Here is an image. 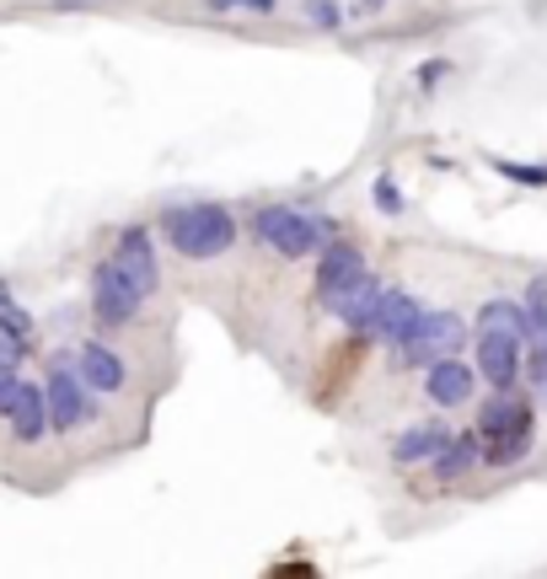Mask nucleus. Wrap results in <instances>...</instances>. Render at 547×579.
Segmentation results:
<instances>
[{"label": "nucleus", "instance_id": "1", "mask_svg": "<svg viewBox=\"0 0 547 579\" xmlns=\"http://www.w3.org/2000/svg\"><path fill=\"white\" fill-rule=\"evenodd\" d=\"M156 231L182 263H215L237 247V214H231V204H205V199L199 204H167Z\"/></svg>", "mask_w": 547, "mask_h": 579}, {"label": "nucleus", "instance_id": "2", "mask_svg": "<svg viewBox=\"0 0 547 579\" xmlns=\"http://www.w3.org/2000/svg\"><path fill=\"white\" fill-rule=\"evenodd\" d=\"M247 226H252V237L269 252L290 258V263L317 258V247L328 242V237H338L334 214H317V210H306V204H258V210L247 214Z\"/></svg>", "mask_w": 547, "mask_h": 579}, {"label": "nucleus", "instance_id": "3", "mask_svg": "<svg viewBox=\"0 0 547 579\" xmlns=\"http://www.w3.org/2000/svg\"><path fill=\"white\" fill-rule=\"evenodd\" d=\"M473 435H478V451H484L488 467H510V461H520L526 446H531V402H520L516 387L494 392L484 402Z\"/></svg>", "mask_w": 547, "mask_h": 579}, {"label": "nucleus", "instance_id": "4", "mask_svg": "<svg viewBox=\"0 0 547 579\" xmlns=\"http://www.w3.org/2000/svg\"><path fill=\"white\" fill-rule=\"evenodd\" d=\"M146 301H151V296L123 274L113 258H97V263H91L87 306H91V317H97V328H129V322H140Z\"/></svg>", "mask_w": 547, "mask_h": 579}, {"label": "nucleus", "instance_id": "5", "mask_svg": "<svg viewBox=\"0 0 547 579\" xmlns=\"http://www.w3.org/2000/svg\"><path fill=\"white\" fill-rule=\"evenodd\" d=\"M467 343V322L456 311H419V322L408 328V338L397 343V360L402 366H435Z\"/></svg>", "mask_w": 547, "mask_h": 579}, {"label": "nucleus", "instance_id": "6", "mask_svg": "<svg viewBox=\"0 0 547 579\" xmlns=\"http://www.w3.org/2000/svg\"><path fill=\"white\" fill-rule=\"evenodd\" d=\"M43 402H49V429H64V435L97 419V392L76 376L70 360H54L49 366V376H43Z\"/></svg>", "mask_w": 547, "mask_h": 579}, {"label": "nucleus", "instance_id": "7", "mask_svg": "<svg viewBox=\"0 0 547 579\" xmlns=\"http://www.w3.org/2000/svg\"><path fill=\"white\" fill-rule=\"evenodd\" d=\"M520 349H526V338L520 333H499V328H478V381H488L494 392H505V387H516L520 381Z\"/></svg>", "mask_w": 547, "mask_h": 579}, {"label": "nucleus", "instance_id": "8", "mask_svg": "<svg viewBox=\"0 0 547 579\" xmlns=\"http://www.w3.org/2000/svg\"><path fill=\"white\" fill-rule=\"evenodd\" d=\"M419 311H425V301H419L414 290H402V284H381V301H376V311H370V322H365L360 338H376V343L397 349V343L408 338V328L419 322Z\"/></svg>", "mask_w": 547, "mask_h": 579}, {"label": "nucleus", "instance_id": "9", "mask_svg": "<svg viewBox=\"0 0 547 579\" xmlns=\"http://www.w3.org/2000/svg\"><path fill=\"white\" fill-rule=\"evenodd\" d=\"M365 274V252L355 242H344V237H328V242L317 247V301L322 311Z\"/></svg>", "mask_w": 547, "mask_h": 579}, {"label": "nucleus", "instance_id": "10", "mask_svg": "<svg viewBox=\"0 0 547 579\" xmlns=\"http://www.w3.org/2000/svg\"><path fill=\"white\" fill-rule=\"evenodd\" d=\"M70 366H76V376H81V381H87L97 397L123 392V381H129V366H123V355H119V349H108L102 338H87V343H76Z\"/></svg>", "mask_w": 547, "mask_h": 579}, {"label": "nucleus", "instance_id": "11", "mask_svg": "<svg viewBox=\"0 0 547 579\" xmlns=\"http://www.w3.org/2000/svg\"><path fill=\"white\" fill-rule=\"evenodd\" d=\"M113 263H119L123 274L135 279L146 296H156L161 290V263H156V237L146 231V226H123L119 242H113V252H108Z\"/></svg>", "mask_w": 547, "mask_h": 579}, {"label": "nucleus", "instance_id": "12", "mask_svg": "<svg viewBox=\"0 0 547 579\" xmlns=\"http://www.w3.org/2000/svg\"><path fill=\"white\" fill-rule=\"evenodd\" d=\"M0 419L11 425V440L17 446H38L49 435V402H43V387L38 381H17L11 402L0 408Z\"/></svg>", "mask_w": 547, "mask_h": 579}, {"label": "nucleus", "instance_id": "13", "mask_svg": "<svg viewBox=\"0 0 547 579\" xmlns=\"http://www.w3.org/2000/svg\"><path fill=\"white\" fill-rule=\"evenodd\" d=\"M473 392H478V370L467 360L446 355V360L425 366V397L435 408H461V402H473Z\"/></svg>", "mask_w": 547, "mask_h": 579}, {"label": "nucleus", "instance_id": "14", "mask_svg": "<svg viewBox=\"0 0 547 579\" xmlns=\"http://www.w3.org/2000/svg\"><path fill=\"white\" fill-rule=\"evenodd\" d=\"M376 301H381V279L365 269V274L355 279V284H349V290H344V296H338L328 311H334V317L344 322V328H349V333H365V322H370Z\"/></svg>", "mask_w": 547, "mask_h": 579}, {"label": "nucleus", "instance_id": "15", "mask_svg": "<svg viewBox=\"0 0 547 579\" xmlns=\"http://www.w3.org/2000/svg\"><path fill=\"white\" fill-rule=\"evenodd\" d=\"M446 440H451V429L440 425V419H429V425H408L392 440V461H397V467H425V461L435 457Z\"/></svg>", "mask_w": 547, "mask_h": 579}, {"label": "nucleus", "instance_id": "16", "mask_svg": "<svg viewBox=\"0 0 547 579\" xmlns=\"http://www.w3.org/2000/svg\"><path fill=\"white\" fill-rule=\"evenodd\" d=\"M478 461H484V451H478V435H451V440L429 457V467H435V478H440V483H456V478H461V472H473Z\"/></svg>", "mask_w": 547, "mask_h": 579}, {"label": "nucleus", "instance_id": "17", "mask_svg": "<svg viewBox=\"0 0 547 579\" xmlns=\"http://www.w3.org/2000/svg\"><path fill=\"white\" fill-rule=\"evenodd\" d=\"M520 311H526V343H547V279H531L526 284Z\"/></svg>", "mask_w": 547, "mask_h": 579}, {"label": "nucleus", "instance_id": "18", "mask_svg": "<svg viewBox=\"0 0 547 579\" xmlns=\"http://www.w3.org/2000/svg\"><path fill=\"white\" fill-rule=\"evenodd\" d=\"M478 328H499V333L526 338V311H520L516 301H505V296H494V301H484V311H478Z\"/></svg>", "mask_w": 547, "mask_h": 579}, {"label": "nucleus", "instance_id": "19", "mask_svg": "<svg viewBox=\"0 0 547 579\" xmlns=\"http://www.w3.org/2000/svg\"><path fill=\"white\" fill-rule=\"evenodd\" d=\"M301 6H306V22H311V28H322V32L349 28V6H344V0H301Z\"/></svg>", "mask_w": 547, "mask_h": 579}, {"label": "nucleus", "instance_id": "20", "mask_svg": "<svg viewBox=\"0 0 547 579\" xmlns=\"http://www.w3.org/2000/svg\"><path fill=\"white\" fill-rule=\"evenodd\" d=\"M32 355V338L28 333H17L6 317H0V366H22Z\"/></svg>", "mask_w": 547, "mask_h": 579}, {"label": "nucleus", "instance_id": "21", "mask_svg": "<svg viewBox=\"0 0 547 579\" xmlns=\"http://www.w3.org/2000/svg\"><path fill=\"white\" fill-rule=\"evenodd\" d=\"M370 199H376V210H381V214H402V210H408V199H402V188H397L392 172H381V178L370 183Z\"/></svg>", "mask_w": 547, "mask_h": 579}, {"label": "nucleus", "instance_id": "22", "mask_svg": "<svg viewBox=\"0 0 547 579\" xmlns=\"http://www.w3.org/2000/svg\"><path fill=\"white\" fill-rule=\"evenodd\" d=\"M210 11H226V17H269L279 0H205Z\"/></svg>", "mask_w": 547, "mask_h": 579}, {"label": "nucleus", "instance_id": "23", "mask_svg": "<svg viewBox=\"0 0 547 579\" xmlns=\"http://www.w3.org/2000/svg\"><path fill=\"white\" fill-rule=\"evenodd\" d=\"M494 172H499V178H510V183H531V188H543V183H547V167H520V161H494Z\"/></svg>", "mask_w": 547, "mask_h": 579}, {"label": "nucleus", "instance_id": "24", "mask_svg": "<svg viewBox=\"0 0 547 579\" xmlns=\"http://www.w3.org/2000/svg\"><path fill=\"white\" fill-rule=\"evenodd\" d=\"M440 76H451V64H446V60L419 64V87H425V92H435V87H440Z\"/></svg>", "mask_w": 547, "mask_h": 579}, {"label": "nucleus", "instance_id": "25", "mask_svg": "<svg viewBox=\"0 0 547 579\" xmlns=\"http://www.w3.org/2000/svg\"><path fill=\"white\" fill-rule=\"evenodd\" d=\"M17 381H22V376H17V366H0V408L11 402V392H17Z\"/></svg>", "mask_w": 547, "mask_h": 579}, {"label": "nucleus", "instance_id": "26", "mask_svg": "<svg viewBox=\"0 0 547 579\" xmlns=\"http://www.w3.org/2000/svg\"><path fill=\"white\" fill-rule=\"evenodd\" d=\"M387 0H355V11H381Z\"/></svg>", "mask_w": 547, "mask_h": 579}, {"label": "nucleus", "instance_id": "27", "mask_svg": "<svg viewBox=\"0 0 547 579\" xmlns=\"http://www.w3.org/2000/svg\"><path fill=\"white\" fill-rule=\"evenodd\" d=\"M60 6H76V0H60Z\"/></svg>", "mask_w": 547, "mask_h": 579}]
</instances>
